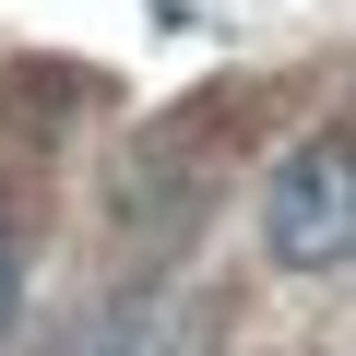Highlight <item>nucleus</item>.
<instances>
[{
    "label": "nucleus",
    "instance_id": "nucleus-2",
    "mask_svg": "<svg viewBox=\"0 0 356 356\" xmlns=\"http://www.w3.org/2000/svg\"><path fill=\"white\" fill-rule=\"evenodd\" d=\"M13 309H24V273H13V250H0V332H13Z\"/></svg>",
    "mask_w": 356,
    "mask_h": 356
},
{
    "label": "nucleus",
    "instance_id": "nucleus-1",
    "mask_svg": "<svg viewBox=\"0 0 356 356\" xmlns=\"http://www.w3.org/2000/svg\"><path fill=\"white\" fill-rule=\"evenodd\" d=\"M261 250H273L285 273L356 261V131H309V143L273 166V191H261Z\"/></svg>",
    "mask_w": 356,
    "mask_h": 356
}]
</instances>
